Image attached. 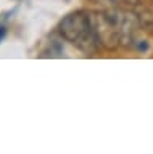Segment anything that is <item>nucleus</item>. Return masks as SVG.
I'll return each mask as SVG.
<instances>
[{
  "label": "nucleus",
  "instance_id": "obj_1",
  "mask_svg": "<svg viewBox=\"0 0 153 154\" xmlns=\"http://www.w3.org/2000/svg\"><path fill=\"white\" fill-rule=\"evenodd\" d=\"M58 31L65 40L74 43L79 50L85 51L87 55H92L100 48L98 38L92 27L90 13L84 10L66 14L58 24Z\"/></svg>",
  "mask_w": 153,
  "mask_h": 154
},
{
  "label": "nucleus",
  "instance_id": "obj_2",
  "mask_svg": "<svg viewBox=\"0 0 153 154\" xmlns=\"http://www.w3.org/2000/svg\"><path fill=\"white\" fill-rule=\"evenodd\" d=\"M90 18H92V27L100 47L107 50H114L118 48V45H121V34H119V27L113 11L90 13Z\"/></svg>",
  "mask_w": 153,
  "mask_h": 154
},
{
  "label": "nucleus",
  "instance_id": "obj_3",
  "mask_svg": "<svg viewBox=\"0 0 153 154\" xmlns=\"http://www.w3.org/2000/svg\"><path fill=\"white\" fill-rule=\"evenodd\" d=\"M137 19H139V26L140 27H143L145 31L153 32V11L142 10L140 13H137Z\"/></svg>",
  "mask_w": 153,
  "mask_h": 154
},
{
  "label": "nucleus",
  "instance_id": "obj_4",
  "mask_svg": "<svg viewBox=\"0 0 153 154\" xmlns=\"http://www.w3.org/2000/svg\"><path fill=\"white\" fill-rule=\"evenodd\" d=\"M110 2H114V3H126V5H137L139 0H110Z\"/></svg>",
  "mask_w": 153,
  "mask_h": 154
},
{
  "label": "nucleus",
  "instance_id": "obj_5",
  "mask_svg": "<svg viewBox=\"0 0 153 154\" xmlns=\"http://www.w3.org/2000/svg\"><path fill=\"white\" fill-rule=\"evenodd\" d=\"M5 35H7V27L5 26H0V42L5 38Z\"/></svg>",
  "mask_w": 153,
  "mask_h": 154
}]
</instances>
